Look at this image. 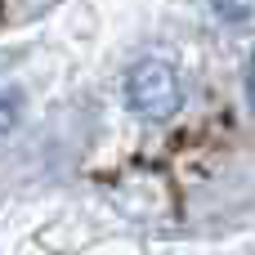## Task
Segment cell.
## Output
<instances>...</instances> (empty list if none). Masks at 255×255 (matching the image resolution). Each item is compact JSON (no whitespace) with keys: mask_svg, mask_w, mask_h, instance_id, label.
Instances as JSON below:
<instances>
[{"mask_svg":"<svg viewBox=\"0 0 255 255\" xmlns=\"http://www.w3.org/2000/svg\"><path fill=\"white\" fill-rule=\"evenodd\" d=\"M126 99H130V108H134L139 117L166 121V117L179 112V99H184V94H179V76H175L170 63L143 58V63L130 72V81H126Z\"/></svg>","mask_w":255,"mask_h":255,"instance_id":"cell-1","label":"cell"},{"mask_svg":"<svg viewBox=\"0 0 255 255\" xmlns=\"http://www.w3.org/2000/svg\"><path fill=\"white\" fill-rule=\"evenodd\" d=\"M13 121H18V99L13 94H0V134L13 130Z\"/></svg>","mask_w":255,"mask_h":255,"instance_id":"cell-2","label":"cell"}]
</instances>
